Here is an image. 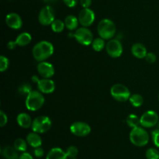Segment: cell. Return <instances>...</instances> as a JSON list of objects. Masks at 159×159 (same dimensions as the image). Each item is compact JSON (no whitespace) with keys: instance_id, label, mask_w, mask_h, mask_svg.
Here are the masks:
<instances>
[{"instance_id":"obj_30","label":"cell","mask_w":159,"mask_h":159,"mask_svg":"<svg viewBox=\"0 0 159 159\" xmlns=\"http://www.w3.org/2000/svg\"><path fill=\"white\" fill-rule=\"evenodd\" d=\"M65 152H66L68 157H70V158H75V157L78 155L79 150H78V148L76 147L75 146H70L69 147L67 148Z\"/></svg>"},{"instance_id":"obj_5","label":"cell","mask_w":159,"mask_h":159,"mask_svg":"<svg viewBox=\"0 0 159 159\" xmlns=\"http://www.w3.org/2000/svg\"><path fill=\"white\" fill-rule=\"evenodd\" d=\"M110 94L116 101L124 102L128 101L130 97V91L125 85L121 84H116L112 86L110 89Z\"/></svg>"},{"instance_id":"obj_15","label":"cell","mask_w":159,"mask_h":159,"mask_svg":"<svg viewBox=\"0 0 159 159\" xmlns=\"http://www.w3.org/2000/svg\"><path fill=\"white\" fill-rule=\"evenodd\" d=\"M37 87L42 94H51L55 90V84L52 80L43 78L37 83Z\"/></svg>"},{"instance_id":"obj_10","label":"cell","mask_w":159,"mask_h":159,"mask_svg":"<svg viewBox=\"0 0 159 159\" xmlns=\"http://www.w3.org/2000/svg\"><path fill=\"white\" fill-rule=\"evenodd\" d=\"M70 131L76 137H86L91 132V127L84 122H75L70 126Z\"/></svg>"},{"instance_id":"obj_39","label":"cell","mask_w":159,"mask_h":159,"mask_svg":"<svg viewBox=\"0 0 159 159\" xmlns=\"http://www.w3.org/2000/svg\"><path fill=\"white\" fill-rule=\"evenodd\" d=\"M16 46H17V45H16L15 41H9V43H8V45H7L8 48H9V49H10V50L14 49V48H15Z\"/></svg>"},{"instance_id":"obj_37","label":"cell","mask_w":159,"mask_h":159,"mask_svg":"<svg viewBox=\"0 0 159 159\" xmlns=\"http://www.w3.org/2000/svg\"><path fill=\"white\" fill-rule=\"evenodd\" d=\"M80 4L83 7V9L89 8L92 5V0H80Z\"/></svg>"},{"instance_id":"obj_13","label":"cell","mask_w":159,"mask_h":159,"mask_svg":"<svg viewBox=\"0 0 159 159\" xmlns=\"http://www.w3.org/2000/svg\"><path fill=\"white\" fill-rule=\"evenodd\" d=\"M37 72L44 79H50L54 76V68L52 64L43 61L37 65Z\"/></svg>"},{"instance_id":"obj_1","label":"cell","mask_w":159,"mask_h":159,"mask_svg":"<svg viewBox=\"0 0 159 159\" xmlns=\"http://www.w3.org/2000/svg\"><path fill=\"white\" fill-rule=\"evenodd\" d=\"M54 53V46L48 41H41L34 46L32 54L37 62H43Z\"/></svg>"},{"instance_id":"obj_40","label":"cell","mask_w":159,"mask_h":159,"mask_svg":"<svg viewBox=\"0 0 159 159\" xmlns=\"http://www.w3.org/2000/svg\"><path fill=\"white\" fill-rule=\"evenodd\" d=\"M31 79H32L33 82L36 83V84H37V83H38L39 81H40V80H39L38 76H36V75H34V76H32V78H31Z\"/></svg>"},{"instance_id":"obj_2","label":"cell","mask_w":159,"mask_h":159,"mask_svg":"<svg viewBox=\"0 0 159 159\" xmlns=\"http://www.w3.org/2000/svg\"><path fill=\"white\" fill-rule=\"evenodd\" d=\"M97 31L104 40H110L116 34V25L110 19H103L97 26Z\"/></svg>"},{"instance_id":"obj_19","label":"cell","mask_w":159,"mask_h":159,"mask_svg":"<svg viewBox=\"0 0 159 159\" xmlns=\"http://www.w3.org/2000/svg\"><path fill=\"white\" fill-rule=\"evenodd\" d=\"M68 156L65 151L59 147H54L48 153L46 159H67Z\"/></svg>"},{"instance_id":"obj_35","label":"cell","mask_w":159,"mask_h":159,"mask_svg":"<svg viewBox=\"0 0 159 159\" xmlns=\"http://www.w3.org/2000/svg\"><path fill=\"white\" fill-rule=\"evenodd\" d=\"M34 155H35L36 157L40 158V157H43V154H44V151H43V149L41 147H39L35 148V150L34 151Z\"/></svg>"},{"instance_id":"obj_28","label":"cell","mask_w":159,"mask_h":159,"mask_svg":"<svg viewBox=\"0 0 159 159\" xmlns=\"http://www.w3.org/2000/svg\"><path fill=\"white\" fill-rule=\"evenodd\" d=\"M31 91H32V87L29 84H22L18 88V93L20 95H23V96H24V95L27 96Z\"/></svg>"},{"instance_id":"obj_23","label":"cell","mask_w":159,"mask_h":159,"mask_svg":"<svg viewBox=\"0 0 159 159\" xmlns=\"http://www.w3.org/2000/svg\"><path fill=\"white\" fill-rule=\"evenodd\" d=\"M127 124L129 127L132 128H136L138 126H141V120H140V118H138V115H134V114H130L127 116Z\"/></svg>"},{"instance_id":"obj_44","label":"cell","mask_w":159,"mask_h":159,"mask_svg":"<svg viewBox=\"0 0 159 159\" xmlns=\"http://www.w3.org/2000/svg\"><path fill=\"white\" fill-rule=\"evenodd\" d=\"M158 100H159V95H158Z\"/></svg>"},{"instance_id":"obj_36","label":"cell","mask_w":159,"mask_h":159,"mask_svg":"<svg viewBox=\"0 0 159 159\" xmlns=\"http://www.w3.org/2000/svg\"><path fill=\"white\" fill-rule=\"evenodd\" d=\"M63 2L69 8L75 7L78 3V0H63Z\"/></svg>"},{"instance_id":"obj_26","label":"cell","mask_w":159,"mask_h":159,"mask_svg":"<svg viewBox=\"0 0 159 159\" xmlns=\"http://www.w3.org/2000/svg\"><path fill=\"white\" fill-rule=\"evenodd\" d=\"M51 29H52V31H54V32L61 33L64 31V29H65V22L57 19V20H54V22L51 23Z\"/></svg>"},{"instance_id":"obj_33","label":"cell","mask_w":159,"mask_h":159,"mask_svg":"<svg viewBox=\"0 0 159 159\" xmlns=\"http://www.w3.org/2000/svg\"><path fill=\"white\" fill-rule=\"evenodd\" d=\"M8 117L6 114L2 110L0 111V126L3 127L7 124Z\"/></svg>"},{"instance_id":"obj_20","label":"cell","mask_w":159,"mask_h":159,"mask_svg":"<svg viewBox=\"0 0 159 159\" xmlns=\"http://www.w3.org/2000/svg\"><path fill=\"white\" fill-rule=\"evenodd\" d=\"M2 154L6 159H20L18 151L12 146L4 147L2 149Z\"/></svg>"},{"instance_id":"obj_43","label":"cell","mask_w":159,"mask_h":159,"mask_svg":"<svg viewBox=\"0 0 159 159\" xmlns=\"http://www.w3.org/2000/svg\"><path fill=\"white\" fill-rule=\"evenodd\" d=\"M71 159H75V158H71Z\"/></svg>"},{"instance_id":"obj_7","label":"cell","mask_w":159,"mask_h":159,"mask_svg":"<svg viewBox=\"0 0 159 159\" xmlns=\"http://www.w3.org/2000/svg\"><path fill=\"white\" fill-rule=\"evenodd\" d=\"M74 37L79 44L82 45H92L93 41V34L90 30L87 27H80L75 31Z\"/></svg>"},{"instance_id":"obj_32","label":"cell","mask_w":159,"mask_h":159,"mask_svg":"<svg viewBox=\"0 0 159 159\" xmlns=\"http://www.w3.org/2000/svg\"><path fill=\"white\" fill-rule=\"evenodd\" d=\"M152 137L153 143L157 147H159V129H155L152 132Z\"/></svg>"},{"instance_id":"obj_42","label":"cell","mask_w":159,"mask_h":159,"mask_svg":"<svg viewBox=\"0 0 159 159\" xmlns=\"http://www.w3.org/2000/svg\"><path fill=\"white\" fill-rule=\"evenodd\" d=\"M158 127H159V121H158Z\"/></svg>"},{"instance_id":"obj_21","label":"cell","mask_w":159,"mask_h":159,"mask_svg":"<svg viewBox=\"0 0 159 159\" xmlns=\"http://www.w3.org/2000/svg\"><path fill=\"white\" fill-rule=\"evenodd\" d=\"M31 40H32V37H31L30 34L27 32H23L16 37L15 43L17 46L23 47L29 45L30 43Z\"/></svg>"},{"instance_id":"obj_31","label":"cell","mask_w":159,"mask_h":159,"mask_svg":"<svg viewBox=\"0 0 159 159\" xmlns=\"http://www.w3.org/2000/svg\"><path fill=\"white\" fill-rule=\"evenodd\" d=\"M9 59L8 58H6V56L1 55L0 56V71L4 72L9 67Z\"/></svg>"},{"instance_id":"obj_9","label":"cell","mask_w":159,"mask_h":159,"mask_svg":"<svg viewBox=\"0 0 159 159\" xmlns=\"http://www.w3.org/2000/svg\"><path fill=\"white\" fill-rule=\"evenodd\" d=\"M141 126L144 128H152L158 123L159 117L158 113L153 110H148L144 112L140 118Z\"/></svg>"},{"instance_id":"obj_24","label":"cell","mask_w":159,"mask_h":159,"mask_svg":"<svg viewBox=\"0 0 159 159\" xmlns=\"http://www.w3.org/2000/svg\"><path fill=\"white\" fill-rule=\"evenodd\" d=\"M92 47H93V50L96 51H101L103 50L106 47L105 40L102 39V37H97L93 40V43H92Z\"/></svg>"},{"instance_id":"obj_11","label":"cell","mask_w":159,"mask_h":159,"mask_svg":"<svg viewBox=\"0 0 159 159\" xmlns=\"http://www.w3.org/2000/svg\"><path fill=\"white\" fill-rule=\"evenodd\" d=\"M106 50L110 57L118 58L123 53V45L117 39H110L106 45Z\"/></svg>"},{"instance_id":"obj_3","label":"cell","mask_w":159,"mask_h":159,"mask_svg":"<svg viewBox=\"0 0 159 159\" xmlns=\"http://www.w3.org/2000/svg\"><path fill=\"white\" fill-rule=\"evenodd\" d=\"M130 140L135 146L144 147L149 142V134L144 128L138 126L130 131Z\"/></svg>"},{"instance_id":"obj_29","label":"cell","mask_w":159,"mask_h":159,"mask_svg":"<svg viewBox=\"0 0 159 159\" xmlns=\"http://www.w3.org/2000/svg\"><path fill=\"white\" fill-rule=\"evenodd\" d=\"M147 159H159V151L156 148H149L146 151Z\"/></svg>"},{"instance_id":"obj_6","label":"cell","mask_w":159,"mask_h":159,"mask_svg":"<svg viewBox=\"0 0 159 159\" xmlns=\"http://www.w3.org/2000/svg\"><path fill=\"white\" fill-rule=\"evenodd\" d=\"M33 131L37 133H43L49 131L51 128V120L49 117L41 115L33 120L32 126Z\"/></svg>"},{"instance_id":"obj_22","label":"cell","mask_w":159,"mask_h":159,"mask_svg":"<svg viewBox=\"0 0 159 159\" xmlns=\"http://www.w3.org/2000/svg\"><path fill=\"white\" fill-rule=\"evenodd\" d=\"M64 22H65V27L68 28L70 31L75 30L78 27V25L79 23V19L73 15H68V17H66Z\"/></svg>"},{"instance_id":"obj_4","label":"cell","mask_w":159,"mask_h":159,"mask_svg":"<svg viewBox=\"0 0 159 159\" xmlns=\"http://www.w3.org/2000/svg\"><path fill=\"white\" fill-rule=\"evenodd\" d=\"M44 97L40 91L32 90L26 98V107L30 111H37L44 104Z\"/></svg>"},{"instance_id":"obj_18","label":"cell","mask_w":159,"mask_h":159,"mask_svg":"<svg viewBox=\"0 0 159 159\" xmlns=\"http://www.w3.org/2000/svg\"><path fill=\"white\" fill-rule=\"evenodd\" d=\"M26 142L32 147L37 148L41 146L42 139L37 132H35L33 131L32 132H30L26 136Z\"/></svg>"},{"instance_id":"obj_25","label":"cell","mask_w":159,"mask_h":159,"mask_svg":"<svg viewBox=\"0 0 159 159\" xmlns=\"http://www.w3.org/2000/svg\"><path fill=\"white\" fill-rule=\"evenodd\" d=\"M129 101L131 103L132 105L134 107H141V105L144 103V98L141 96V94H134L130 95V98H129Z\"/></svg>"},{"instance_id":"obj_14","label":"cell","mask_w":159,"mask_h":159,"mask_svg":"<svg viewBox=\"0 0 159 159\" xmlns=\"http://www.w3.org/2000/svg\"><path fill=\"white\" fill-rule=\"evenodd\" d=\"M6 23L9 27L14 30H18L23 26V20L19 14L16 12H11L6 16Z\"/></svg>"},{"instance_id":"obj_34","label":"cell","mask_w":159,"mask_h":159,"mask_svg":"<svg viewBox=\"0 0 159 159\" xmlns=\"http://www.w3.org/2000/svg\"><path fill=\"white\" fill-rule=\"evenodd\" d=\"M145 59L148 62H149V63H154V62H155V61H156L157 57L156 55H155V53L148 52L147 54V55L145 56Z\"/></svg>"},{"instance_id":"obj_8","label":"cell","mask_w":159,"mask_h":159,"mask_svg":"<svg viewBox=\"0 0 159 159\" xmlns=\"http://www.w3.org/2000/svg\"><path fill=\"white\" fill-rule=\"evenodd\" d=\"M55 20V12L52 6H46L40 9L38 16L40 23L43 26H49Z\"/></svg>"},{"instance_id":"obj_41","label":"cell","mask_w":159,"mask_h":159,"mask_svg":"<svg viewBox=\"0 0 159 159\" xmlns=\"http://www.w3.org/2000/svg\"><path fill=\"white\" fill-rule=\"evenodd\" d=\"M43 1H44L45 2H52L56 1V0H43Z\"/></svg>"},{"instance_id":"obj_12","label":"cell","mask_w":159,"mask_h":159,"mask_svg":"<svg viewBox=\"0 0 159 159\" xmlns=\"http://www.w3.org/2000/svg\"><path fill=\"white\" fill-rule=\"evenodd\" d=\"M95 12L89 8L82 9L79 14V23L84 27H88L91 26L95 21Z\"/></svg>"},{"instance_id":"obj_38","label":"cell","mask_w":159,"mask_h":159,"mask_svg":"<svg viewBox=\"0 0 159 159\" xmlns=\"http://www.w3.org/2000/svg\"><path fill=\"white\" fill-rule=\"evenodd\" d=\"M20 159H34L30 154L27 152H23V154L20 155Z\"/></svg>"},{"instance_id":"obj_16","label":"cell","mask_w":159,"mask_h":159,"mask_svg":"<svg viewBox=\"0 0 159 159\" xmlns=\"http://www.w3.org/2000/svg\"><path fill=\"white\" fill-rule=\"evenodd\" d=\"M16 122L20 126L24 129H28L30 126H32L33 120L31 118L30 115H28L27 113L22 112L20 113L16 117Z\"/></svg>"},{"instance_id":"obj_17","label":"cell","mask_w":159,"mask_h":159,"mask_svg":"<svg viewBox=\"0 0 159 159\" xmlns=\"http://www.w3.org/2000/svg\"><path fill=\"white\" fill-rule=\"evenodd\" d=\"M131 53L134 57L138 58V59H143L147 55L148 51L147 48L143 44L135 43L134 44L131 48Z\"/></svg>"},{"instance_id":"obj_27","label":"cell","mask_w":159,"mask_h":159,"mask_svg":"<svg viewBox=\"0 0 159 159\" xmlns=\"http://www.w3.org/2000/svg\"><path fill=\"white\" fill-rule=\"evenodd\" d=\"M27 142L25 141V140L22 138H17L16 140L14 141L13 147L17 150L18 151H21V152H25L27 147Z\"/></svg>"}]
</instances>
